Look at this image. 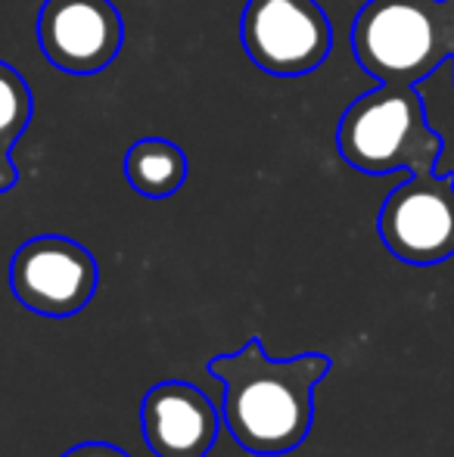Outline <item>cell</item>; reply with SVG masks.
I'll list each match as a JSON object with an SVG mask.
<instances>
[{"label":"cell","mask_w":454,"mask_h":457,"mask_svg":"<svg viewBox=\"0 0 454 457\" xmlns=\"http://www.w3.org/2000/svg\"><path fill=\"white\" fill-rule=\"evenodd\" d=\"M376 234L399 262L442 265L454 255V175L420 171L383 199Z\"/></svg>","instance_id":"obj_5"},{"label":"cell","mask_w":454,"mask_h":457,"mask_svg":"<svg viewBox=\"0 0 454 457\" xmlns=\"http://www.w3.org/2000/svg\"><path fill=\"white\" fill-rule=\"evenodd\" d=\"M240 44L261 72L296 79L330 56L334 25L318 0H246Z\"/></svg>","instance_id":"obj_4"},{"label":"cell","mask_w":454,"mask_h":457,"mask_svg":"<svg viewBox=\"0 0 454 457\" xmlns=\"http://www.w3.org/2000/svg\"><path fill=\"white\" fill-rule=\"evenodd\" d=\"M451 66H454V60H451Z\"/></svg>","instance_id":"obj_12"},{"label":"cell","mask_w":454,"mask_h":457,"mask_svg":"<svg viewBox=\"0 0 454 457\" xmlns=\"http://www.w3.org/2000/svg\"><path fill=\"white\" fill-rule=\"evenodd\" d=\"M219 427V408L194 383L162 379L140 398V433L156 457H206Z\"/></svg>","instance_id":"obj_8"},{"label":"cell","mask_w":454,"mask_h":457,"mask_svg":"<svg viewBox=\"0 0 454 457\" xmlns=\"http://www.w3.org/2000/svg\"><path fill=\"white\" fill-rule=\"evenodd\" d=\"M351 54L380 85H414L454 60V0H367Z\"/></svg>","instance_id":"obj_2"},{"label":"cell","mask_w":454,"mask_h":457,"mask_svg":"<svg viewBox=\"0 0 454 457\" xmlns=\"http://www.w3.org/2000/svg\"><path fill=\"white\" fill-rule=\"evenodd\" d=\"M31 115H35V96L29 81L10 62L0 60V193L12 190L19 181L12 146L29 131Z\"/></svg>","instance_id":"obj_10"},{"label":"cell","mask_w":454,"mask_h":457,"mask_svg":"<svg viewBox=\"0 0 454 457\" xmlns=\"http://www.w3.org/2000/svg\"><path fill=\"white\" fill-rule=\"evenodd\" d=\"M336 150L364 175L436 171L445 140L430 128L414 85H380L361 94L336 125Z\"/></svg>","instance_id":"obj_3"},{"label":"cell","mask_w":454,"mask_h":457,"mask_svg":"<svg viewBox=\"0 0 454 457\" xmlns=\"http://www.w3.org/2000/svg\"><path fill=\"white\" fill-rule=\"evenodd\" d=\"M35 31L44 60L69 75L103 72L125 44V19L112 0H44Z\"/></svg>","instance_id":"obj_7"},{"label":"cell","mask_w":454,"mask_h":457,"mask_svg":"<svg viewBox=\"0 0 454 457\" xmlns=\"http://www.w3.org/2000/svg\"><path fill=\"white\" fill-rule=\"evenodd\" d=\"M125 178L140 196L169 199L187 181V156L175 140L140 137L125 153Z\"/></svg>","instance_id":"obj_9"},{"label":"cell","mask_w":454,"mask_h":457,"mask_svg":"<svg viewBox=\"0 0 454 457\" xmlns=\"http://www.w3.org/2000/svg\"><path fill=\"white\" fill-rule=\"evenodd\" d=\"M330 355H265L259 339L215 355L209 373L225 386V427L240 448L261 457L290 454L315 423V386L330 373Z\"/></svg>","instance_id":"obj_1"},{"label":"cell","mask_w":454,"mask_h":457,"mask_svg":"<svg viewBox=\"0 0 454 457\" xmlns=\"http://www.w3.org/2000/svg\"><path fill=\"white\" fill-rule=\"evenodd\" d=\"M60 457H131V454L119 445H110V442H81V445H72Z\"/></svg>","instance_id":"obj_11"},{"label":"cell","mask_w":454,"mask_h":457,"mask_svg":"<svg viewBox=\"0 0 454 457\" xmlns=\"http://www.w3.org/2000/svg\"><path fill=\"white\" fill-rule=\"evenodd\" d=\"M97 283V259L72 237H31L10 259L12 295L41 318H72L85 312Z\"/></svg>","instance_id":"obj_6"}]
</instances>
